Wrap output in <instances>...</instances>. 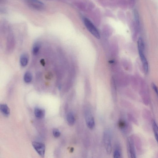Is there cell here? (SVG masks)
<instances>
[{"mask_svg":"<svg viewBox=\"0 0 158 158\" xmlns=\"http://www.w3.org/2000/svg\"><path fill=\"white\" fill-rule=\"evenodd\" d=\"M152 126L154 132L155 138L157 141H158V127L156 121L153 120L152 121Z\"/></svg>","mask_w":158,"mask_h":158,"instance_id":"2e32d148","label":"cell"},{"mask_svg":"<svg viewBox=\"0 0 158 158\" xmlns=\"http://www.w3.org/2000/svg\"><path fill=\"white\" fill-rule=\"evenodd\" d=\"M134 18H135L136 24H137L138 26L139 27L140 25L139 17L138 12L136 10H134Z\"/></svg>","mask_w":158,"mask_h":158,"instance_id":"ac0fdd59","label":"cell"},{"mask_svg":"<svg viewBox=\"0 0 158 158\" xmlns=\"http://www.w3.org/2000/svg\"><path fill=\"white\" fill-rule=\"evenodd\" d=\"M83 20L85 27L89 32L97 39H100V35L99 31L91 21L86 18H83Z\"/></svg>","mask_w":158,"mask_h":158,"instance_id":"3957f363","label":"cell"},{"mask_svg":"<svg viewBox=\"0 0 158 158\" xmlns=\"http://www.w3.org/2000/svg\"><path fill=\"white\" fill-rule=\"evenodd\" d=\"M33 80V75L30 72H27L23 76V80L26 83H29Z\"/></svg>","mask_w":158,"mask_h":158,"instance_id":"4fadbf2b","label":"cell"},{"mask_svg":"<svg viewBox=\"0 0 158 158\" xmlns=\"http://www.w3.org/2000/svg\"><path fill=\"white\" fill-rule=\"evenodd\" d=\"M53 134L54 136L56 138L59 137L61 135V133L57 129H54L53 131Z\"/></svg>","mask_w":158,"mask_h":158,"instance_id":"d6986e66","label":"cell"},{"mask_svg":"<svg viewBox=\"0 0 158 158\" xmlns=\"http://www.w3.org/2000/svg\"><path fill=\"white\" fill-rule=\"evenodd\" d=\"M127 150L128 156L129 158L136 157V151L134 144L132 139L129 138L127 142Z\"/></svg>","mask_w":158,"mask_h":158,"instance_id":"8992f818","label":"cell"},{"mask_svg":"<svg viewBox=\"0 0 158 158\" xmlns=\"http://www.w3.org/2000/svg\"><path fill=\"white\" fill-rule=\"evenodd\" d=\"M34 114L36 117L39 118H43L45 114V110L44 109L36 108L34 109Z\"/></svg>","mask_w":158,"mask_h":158,"instance_id":"7c38bea8","label":"cell"},{"mask_svg":"<svg viewBox=\"0 0 158 158\" xmlns=\"http://www.w3.org/2000/svg\"><path fill=\"white\" fill-rule=\"evenodd\" d=\"M85 114V119L87 126L89 129H93L95 126V121L93 115L89 110L86 112Z\"/></svg>","mask_w":158,"mask_h":158,"instance_id":"ba28073f","label":"cell"},{"mask_svg":"<svg viewBox=\"0 0 158 158\" xmlns=\"http://www.w3.org/2000/svg\"><path fill=\"white\" fill-rule=\"evenodd\" d=\"M7 10L5 8L0 7V14H5L7 13Z\"/></svg>","mask_w":158,"mask_h":158,"instance_id":"ffe728a7","label":"cell"},{"mask_svg":"<svg viewBox=\"0 0 158 158\" xmlns=\"http://www.w3.org/2000/svg\"><path fill=\"white\" fill-rule=\"evenodd\" d=\"M104 143L107 154L111 153L112 150V135L111 132L107 129L104 132L103 134Z\"/></svg>","mask_w":158,"mask_h":158,"instance_id":"7a4b0ae2","label":"cell"},{"mask_svg":"<svg viewBox=\"0 0 158 158\" xmlns=\"http://www.w3.org/2000/svg\"><path fill=\"white\" fill-rule=\"evenodd\" d=\"M151 86L153 90L154 91L156 94L157 95L158 90L157 86H156V85H155V84L154 83H152L151 84Z\"/></svg>","mask_w":158,"mask_h":158,"instance_id":"44dd1931","label":"cell"},{"mask_svg":"<svg viewBox=\"0 0 158 158\" xmlns=\"http://www.w3.org/2000/svg\"><path fill=\"white\" fill-rule=\"evenodd\" d=\"M28 5L31 9L37 11L44 10L45 5L42 2L38 0H26Z\"/></svg>","mask_w":158,"mask_h":158,"instance_id":"5b68a950","label":"cell"},{"mask_svg":"<svg viewBox=\"0 0 158 158\" xmlns=\"http://www.w3.org/2000/svg\"><path fill=\"white\" fill-rule=\"evenodd\" d=\"M6 0H0V4H4Z\"/></svg>","mask_w":158,"mask_h":158,"instance_id":"7402d4cb","label":"cell"},{"mask_svg":"<svg viewBox=\"0 0 158 158\" xmlns=\"http://www.w3.org/2000/svg\"><path fill=\"white\" fill-rule=\"evenodd\" d=\"M138 51L140 57L143 64L144 71L146 74L148 73V62L144 54V45L143 39L139 37L138 42Z\"/></svg>","mask_w":158,"mask_h":158,"instance_id":"6da1fadb","label":"cell"},{"mask_svg":"<svg viewBox=\"0 0 158 158\" xmlns=\"http://www.w3.org/2000/svg\"><path fill=\"white\" fill-rule=\"evenodd\" d=\"M122 153L121 148L120 146L118 144H116L114 147L113 152V157L115 158H121Z\"/></svg>","mask_w":158,"mask_h":158,"instance_id":"8fae6325","label":"cell"},{"mask_svg":"<svg viewBox=\"0 0 158 158\" xmlns=\"http://www.w3.org/2000/svg\"><path fill=\"white\" fill-rule=\"evenodd\" d=\"M29 58L28 55L26 53L22 54L20 58V64L23 67H26L29 62Z\"/></svg>","mask_w":158,"mask_h":158,"instance_id":"30bf717a","label":"cell"},{"mask_svg":"<svg viewBox=\"0 0 158 158\" xmlns=\"http://www.w3.org/2000/svg\"><path fill=\"white\" fill-rule=\"evenodd\" d=\"M6 51L7 53H11L14 50L15 46V40L12 30L6 35Z\"/></svg>","mask_w":158,"mask_h":158,"instance_id":"277c9868","label":"cell"},{"mask_svg":"<svg viewBox=\"0 0 158 158\" xmlns=\"http://www.w3.org/2000/svg\"><path fill=\"white\" fill-rule=\"evenodd\" d=\"M32 145L39 155L42 157H44L45 149V145L39 142H34L32 143Z\"/></svg>","mask_w":158,"mask_h":158,"instance_id":"52a82bcc","label":"cell"},{"mask_svg":"<svg viewBox=\"0 0 158 158\" xmlns=\"http://www.w3.org/2000/svg\"><path fill=\"white\" fill-rule=\"evenodd\" d=\"M67 120L68 123L70 125H73L75 122L74 116L72 113L70 112L67 116Z\"/></svg>","mask_w":158,"mask_h":158,"instance_id":"9a60e30c","label":"cell"},{"mask_svg":"<svg viewBox=\"0 0 158 158\" xmlns=\"http://www.w3.org/2000/svg\"><path fill=\"white\" fill-rule=\"evenodd\" d=\"M0 112L5 117H9L10 115V110L5 104H0Z\"/></svg>","mask_w":158,"mask_h":158,"instance_id":"9c48e42d","label":"cell"},{"mask_svg":"<svg viewBox=\"0 0 158 158\" xmlns=\"http://www.w3.org/2000/svg\"><path fill=\"white\" fill-rule=\"evenodd\" d=\"M41 48V45L38 42L35 43L33 46L32 49V53L34 55H37Z\"/></svg>","mask_w":158,"mask_h":158,"instance_id":"5bb4252c","label":"cell"},{"mask_svg":"<svg viewBox=\"0 0 158 158\" xmlns=\"http://www.w3.org/2000/svg\"><path fill=\"white\" fill-rule=\"evenodd\" d=\"M118 128L123 130L125 129L127 126V123L125 121L122 119L118 121Z\"/></svg>","mask_w":158,"mask_h":158,"instance_id":"e0dca14e","label":"cell"}]
</instances>
